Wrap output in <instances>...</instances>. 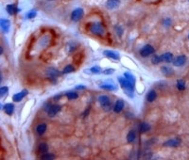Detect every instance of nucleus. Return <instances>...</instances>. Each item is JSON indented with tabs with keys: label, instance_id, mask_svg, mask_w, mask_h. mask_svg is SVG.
Instances as JSON below:
<instances>
[{
	"label": "nucleus",
	"instance_id": "nucleus-1",
	"mask_svg": "<svg viewBox=\"0 0 189 160\" xmlns=\"http://www.w3.org/2000/svg\"><path fill=\"white\" fill-rule=\"evenodd\" d=\"M118 81H119V84L123 89V92L125 94L127 95L130 98H134V83H132L129 81L128 79H126L125 77H118Z\"/></svg>",
	"mask_w": 189,
	"mask_h": 160
},
{
	"label": "nucleus",
	"instance_id": "nucleus-2",
	"mask_svg": "<svg viewBox=\"0 0 189 160\" xmlns=\"http://www.w3.org/2000/svg\"><path fill=\"white\" fill-rule=\"evenodd\" d=\"M89 31L94 35L99 37H103L105 35V32H106L104 25L100 22H95L91 24L89 26Z\"/></svg>",
	"mask_w": 189,
	"mask_h": 160
},
{
	"label": "nucleus",
	"instance_id": "nucleus-3",
	"mask_svg": "<svg viewBox=\"0 0 189 160\" xmlns=\"http://www.w3.org/2000/svg\"><path fill=\"white\" fill-rule=\"evenodd\" d=\"M97 101H99V103L100 104V106L103 107V109L106 110V111H109L114 107L111 99L107 95H100L99 98H97Z\"/></svg>",
	"mask_w": 189,
	"mask_h": 160
},
{
	"label": "nucleus",
	"instance_id": "nucleus-4",
	"mask_svg": "<svg viewBox=\"0 0 189 160\" xmlns=\"http://www.w3.org/2000/svg\"><path fill=\"white\" fill-rule=\"evenodd\" d=\"M61 109V107L60 105H51V104H47V106L45 107V110L47 112V115L49 117H54L57 115Z\"/></svg>",
	"mask_w": 189,
	"mask_h": 160
},
{
	"label": "nucleus",
	"instance_id": "nucleus-5",
	"mask_svg": "<svg viewBox=\"0 0 189 160\" xmlns=\"http://www.w3.org/2000/svg\"><path fill=\"white\" fill-rule=\"evenodd\" d=\"M83 15H84V11L82 8H76L75 10L72 11L70 18L73 21V22H79L80 20L82 19Z\"/></svg>",
	"mask_w": 189,
	"mask_h": 160
},
{
	"label": "nucleus",
	"instance_id": "nucleus-6",
	"mask_svg": "<svg viewBox=\"0 0 189 160\" xmlns=\"http://www.w3.org/2000/svg\"><path fill=\"white\" fill-rule=\"evenodd\" d=\"M154 52H155L154 47L150 44H146L140 50V55H141L143 58H146V57H149V56L154 54Z\"/></svg>",
	"mask_w": 189,
	"mask_h": 160
},
{
	"label": "nucleus",
	"instance_id": "nucleus-7",
	"mask_svg": "<svg viewBox=\"0 0 189 160\" xmlns=\"http://www.w3.org/2000/svg\"><path fill=\"white\" fill-rule=\"evenodd\" d=\"M186 60H187L186 56L180 55V56H178V57H176L175 59H173L172 63H173L174 66H176V67H181V66H184L185 64Z\"/></svg>",
	"mask_w": 189,
	"mask_h": 160
},
{
	"label": "nucleus",
	"instance_id": "nucleus-8",
	"mask_svg": "<svg viewBox=\"0 0 189 160\" xmlns=\"http://www.w3.org/2000/svg\"><path fill=\"white\" fill-rule=\"evenodd\" d=\"M181 143V140L178 137H174V138H170V140H166L164 143L165 147H178Z\"/></svg>",
	"mask_w": 189,
	"mask_h": 160
},
{
	"label": "nucleus",
	"instance_id": "nucleus-9",
	"mask_svg": "<svg viewBox=\"0 0 189 160\" xmlns=\"http://www.w3.org/2000/svg\"><path fill=\"white\" fill-rule=\"evenodd\" d=\"M46 74L49 78H56V77H58V76L61 75V72L58 70V69L53 68V67L47 68Z\"/></svg>",
	"mask_w": 189,
	"mask_h": 160
},
{
	"label": "nucleus",
	"instance_id": "nucleus-10",
	"mask_svg": "<svg viewBox=\"0 0 189 160\" xmlns=\"http://www.w3.org/2000/svg\"><path fill=\"white\" fill-rule=\"evenodd\" d=\"M27 93H29V92H27V89L21 90L20 92L15 93L14 95L12 96V100L14 101V102H20V101H22V100L25 98V97L27 95Z\"/></svg>",
	"mask_w": 189,
	"mask_h": 160
},
{
	"label": "nucleus",
	"instance_id": "nucleus-11",
	"mask_svg": "<svg viewBox=\"0 0 189 160\" xmlns=\"http://www.w3.org/2000/svg\"><path fill=\"white\" fill-rule=\"evenodd\" d=\"M120 5V0H107L106 8L108 10H115Z\"/></svg>",
	"mask_w": 189,
	"mask_h": 160
},
{
	"label": "nucleus",
	"instance_id": "nucleus-12",
	"mask_svg": "<svg viewBox=\"0 0 189 160\" xmlns=\"http://www.w3.org/2000/svg\"><path fill=\"white\" fill-rule=\"evenodd\" d=\"M124 106H125L124 101L122 99H119V100H117L115 102L113 109H114V111H115V113H120L121 111L123 110V108H124Z\"/></svg>",
	"mask_w": 189,
	"mask_h": 160
},
{
	"label": "nucleus",
	"instance_id": "nucleus-13",
	"mask_svg": "<svg viewBox=\"0 0 189 160\" xmlns=\"http://www.w3.org/2000/svg\"><path fill=\"white\" fill-rule=\"evenodd\" d=\"M6 11L10 15H14V14H16L17 12L20 11V9L17 8L16 5H14V4H10V5H8L6 7Z\"/></svg>",
	"mask_w": 189,
	"mask_h": 160
},
{
	"label": "nucleus",
	"instance_id": "nucleus-14",
	"mask_svg": "<svg viewBox=\"0 0 189 160\" xmlns=\"http://www.w3.org/2000/svg\"><path fill=\"white\" fill-rule=\"evenodd\" d=\"M11 26V22L8 19H0V27L4 32H8Z\"/></svg>",
	"mask_w": 189,
	"mask_h": 160
},
{
	"label": "nucleus",
	"instance_id": "nucleus-15",
	"mask_svg": "<svg viewBox=\"0 0 189 160\" xmlns=\"http://www.w3.org/2000/svg\"><path fill=\"white\" fill-rule=\"evenodd\" d=\"M103 54H104V56H106V57L109 58V59H115V60H118V59H119V54L116 53V52L110 51V50H105L103 52Z\"/></svg>",
	"mask_w": 189,
	"mask_h": 160
},
{
	"label": "nucleus",
	"instance_id": "nucleus-16",
	"mask_svg": "<svg viewBox=\"0 0 189 160\" xmlns=\"http://www.w3.org/2000/svg\"><path fill=\"white\" fill-rule=\"evenodd\" d=\"M161 57V59H162V61H165V62H172L173 60V54L170 53V52H165L164 53L163 55L160 56Z\"/></svg>",
	"mask_w": 189,
	"mask_h": 160
},
{
	"label": "nucleus",
	"instance_id": "nucleus-17",
	"mask_svg": "<svg viewBox=\"0 0 189 160\" xmlns=\"http://www.w3.org/2000/svg\"><path fill=\"white\" fill-rule=\"evenodd\" d=\"M46 128H47V125L46 123H40L37 125V127H36V133L39 135V136H42V135H44L46 133Z\"/></svg>",
	"mask_w": 189,
	"mask_h": 160
},
{
	"label": "nucleus",
	"instance_id": "nucleus-18",
	"mask_svg": "<svg viewBox=\"0 0 189 160\" xmlns=\"http://www.w3.org/2000/svg\"><path fill=\"white\" fill-rule=\"evenodd\" d=\"M157 98V92H155L154 89H151L146 94V101L150 102V103H152L153 101H155V99Z\"/></svg>",
	"mask_w": 189,
	"mask_h": 160
},
{
	"label": "nucleus",
	"instance_id": "nucleus-19",
	"mask_svg": "<svg viewBox=\"0 0 189 160\" xmlns=\"http://www.w3.org/2000/svg\"><path fill=\"white\" fill-rule=\"evenodd\" d=\"M3 108H4V111L6 112V114L11 116V115H12L13 111H14V105H13V104H11V103L6 104Z\"/></svg>",
	"mask_w": 189,
	"mask_h": 160
},
{
	"label": "nucleus",
	"instance_id": "nucleus-20",
	"mask_svg": "<svg viewBox=\"0 0 189 160\" xmlns=\"http://www.w3.org/2000/svg\"><path fill=\"white\" fill-rule=\"evenodd\" d=\"M100 89H105V90H109V92H113V90H115L117 89V87L114 84H108V83H105V84H101Z\"/></svg>",
	"mask_w": 189,
	"mask_h": 160
},
{
	"label": "nucleus",
	"instance_id": "nucleus-21",
	"mask_svg": "<svg viewBox=\"0 0 189 160\" xmlns=\"http://www.w3.org/2000/svg\"><path fill=\"white\" fill-rule=\"evenodd\" d=\"M150 130V125L146 122H141L139 124V131L141 132V133H146V132H148Z\"/></svg>",
	"mask_w": 189,
	"mask_h": 160
},
{
	"label": "nucleus",
	"instance_id": "nucleus-22",
	"mask_svg": "<svg viewBox=\"0 0 189 160\" xmlns=\"http://www.w3.org/2000/svg\"><path fill=\"white\" fill-rule=\"evenodd\" d=\"M136 138V133L134 130H131L127 135V141L129 143H132Z\"/></svg>",
	"mask_w": 189,
	"mask_h": 160
},
{
	"label": "nucleus",
	"instance_id": "nucleus-23",
	"mask_svg": "<svg viewBox=\"0 0 189 160\" xmlns=\"http://www.w3.org/2000/svg\"><path fill=\"white\" fill-rule=\"evenodd\" d=\"M38 151L41 152V154H45V152H48V145L46 142H42L39 144L38 146Z\"/></svg>",
	"mask_w": 189,
	"mask_h": 160
},
{
	"label": "nucleus",
	"instance_id": "nucleus-24",
	"mask_svg": "<svg viewBox=\"0 0 189 160\" xmlns=\"http://www.w3.org/2000/svg\"><path fill=\"white\" fill-rule=\"evenodd\" d=\"M161 71H162V73L165 74V75H172L173 74V70L171 68H169V66H163L162 68H161Z\"/></svg>",
	"mask_w": 189,
	"mask_h": 160
},
{
	"label": "nucleus",
	"instance_id": "nucleus-25",
	"mask_svg": "<svg viewBox=\"0 0 189 160\" xmlns=\"http://www.w3.org/2000/svg\"><path fill=\"white\" fill-rule=\"evenodd\" d=\"M65 96L67 97L68 100H76V99H78L79 94L76 92H67L65 93Z\"/></svg>",
	"mask_w": 189,
	"mask_h": 160
},
{
	"label": "nucleus",
	"instance_id": "nucleus-26",
	"mask_svg": "<svg viewBox=\"0 0 189 160\" xmlns=\"http://www.w3.org/2000/svg\"><path fill=\"white\" fill-rule=\"evenodd\" d=\"M177 85V89L179 90H184L185 89V82L183 79H179L176 83Z\"/></svg>",
	"mask_w": 189,
	"mask_h": 160
},
{
	"label": "nucleus",
	"instance_id": "nucleus-27",
	"mask_svg": "<svg viewBox=\"0 0 189 160\" xmlns=\"http://www.w3.org/2000/svg\"><path fill=\"white\" fill-rule=\"evenodd\" d=\"M89 71L94 74H99L102 73V69L99 66H94V67L91 68Z\"/></svg>",
	"mask_w": 189,
	"mask_h": 160
},
{
	"label": "nucleus",
	"instance_id": "nucleus-28",
	"mask_svg": "<svg viewBox=\"0 0 189 160\" xmlns=\"http://www.w3.org/2000/svg\"><path fill=\"white\" fill-rule=\"evenodd\" d=\"M124 77L132 83H135V76L134 74H131L130 73H124Z\"/></svg>",
	"mask_w": 189,
	"mask_h": 160
},
{
	"label": "nucleus",
	"instance_id": "nucleus-29",
	"mask_svg": "<svg viewBox=\"0 0 189 160\" xmlns=\"http://www.w3.org/2000/svg\"><path fill=\"white\" fill-rule=\"evenodd\" d=\"M74 71H75V68H74L72 65H67V66H65V67L64 68V71H62V74H66L72 73V72H74Z\"/></svg>",
	"mask_w": 189,
	"mask_h": 160
},
{
	"label": "nucleus",
	"instance_id": "nucleus-30",
	"mask_svg": "<svg viewBox=\"0 0 189 160\" xmlns=\"http://www.w3.org/2000/svg\"><path fill=\"white\" fill-rule=\"evenodd\" d=\"M36 15H37V11H35V10H31V11H30L29 12L27 13L26 17L27 19H33V18L36 17Z\"/></svg>",
	"mask_w": 189,
	"mask_h": 160
},
{
	"label": "nucleus",
	"instance_id": "nucleus-31",
	"mask_svg": "<svg viewBox=\"0 0 189 160\" xmlns=\"http://www.w3.org/2000/svg\"><path fill=\"white\" fill-rule=\"evenodd\" d=\"M151 62H152V64H159V63H161V62H162V59H161L160 56L154 55L151 58Z\"/></svg>",
	"mask_w": 189,
	"mask_h": 160
},
{
	"label": "nucleus",
	"instance_id": "nucleus-32",
	"mask_svg": "<svg viewBox=\"0 0 189 160\" xmlns=\"http://www.w3.org/2000/svg\"><path fill=\"white\" fill-rule=\"evenodd\" d=\"M55 156L52 154H48V152H45V154H42L41 159H54Z\"/></svg>",
	"mask_w": 189,
	"mask_h": 160
},
{
	"label": "nucleus",
	"instance_id": "nucleus-33",
	"mask_svg": "<svg viewBox=\"0 0 189 160\" xmlns=\"http://www.w3.org/2000/svg\"><path fill=\"white\" fill-rule=\"evenodd\" d=\"M115 30L116 32V35H118L119 37L122 36V33H123V29L120 26H115Z\"/></svg>",
	"mask_w": 189,
	"mask_h": 160
},
{
	"label": "nucleus",
	"instance_id": "nucleus-34",
	"mask_svg": "<svg viewBox=\"0 0 189 160\" xmlns=\"http://www.w3.org/2000/svg\"><path fill=\"white\" fill-rule=\"evenodd\" d=\"M9 90V88L8 87H1L0 88V98H2V97L8 92Z\"/></svg>",
	"mask_w": 189,
	"mask_h": 160
},
{
	"label": "nucleus",
	"instance_id": "nucleus-35",
	"mask_svg": "<svg viewBox=\"0 0 189 160\" xmlns=\"http://www.w3.org/2000/svg\"><path fill=\"white\" fill-rule=\"evenodd\" d=\"M114 72H115V69H113V68L106 69V70L102 71V73H103L104 74H114Z\"/></svg>",
	"mask_w": 189,
	"mask_h": 160
},
{
	"label": "nucleus",
	"instance_id": "nucleus-36",
	"mask_svg": "<svg viewBox=\"0 0 189 160\" xmlns=\"http://www.w3.org/2000/svg\"><path fill=\"white\" fill-rule=\"evenodd\" d=\"M163 24L165 25V26H169L171 25V19L170 18H165L163 21Z\"/></svg>",
	"mask_w": 189,
	"mask_h": 160
},
{
	"label": "nucleus",
	"instance_id": "nucleus-37",
	"mask_svg": "<svg viewBox=\"0 0 189 160\" xmlns=\"http://www.w3.org/2000/svg\"><path fill=\"white\" fill-rule=\"evenodd\" d=\"M85 89L84 85H78L76 87V89Z\"/></svg>",
	"mask_w": 189,
	"mask_h": 160
},
{
	"label": "nucleus",
	"instance_id": "nucleus-38",
	"mask_svg": "<svg viewBox=\"0 0 189 160\" xmlns=\"http://www.w3.org/2000/svg\"><path fill=\"white\" fill-rule=\"evenodd\" d=\"M3 54V48L0 46V55H2Z\"/></svg>",
	"mask_w": 189,
	"mask_h": 160
},
{
	"label": "nucleus",
	"instance_id": "nucleus-39",
	"mask_svg": "<svg viewBox=\"0 0 189 160\" xmlns=\"http://www.w3.org/2000/svg\"><path fill=\"white\" fill-rule=\"evenodd\" d=\"M2 82V74H1V72H0V83Z\"/></svg>",
	"mask_w": 189,
	"mask_h": 160
},
{
	"label": "nucleus",
	"instance_id": "nucleus-40",
	"mask_svg": "<svg viewBox=\"0 0 189 160\" xmlns=\"http://www.w3.org/2000/svg\"><path fill=\"white\" fill-rule=\"evenodd\" d=\"M2 108H3V107H2L1 104H0V109H2Z\"/></svg>",
	"mask_w": 189,
	"mask_h": 160
},
{
	"label": "nucleus",
	"instance_id": "nucleus-41",
	"mask_svg": "<svg viewBox=\"0 0 189 160\" xmlns=\"http://www.w3.org/2000/svg\"><path fill=\"white\" fill-rule=\"evenodd\" d=\"M188 39H189V34H188Z\"/></svg>",
	"mask_w": 189,
	"mask_h": 160
}]
</instances>
